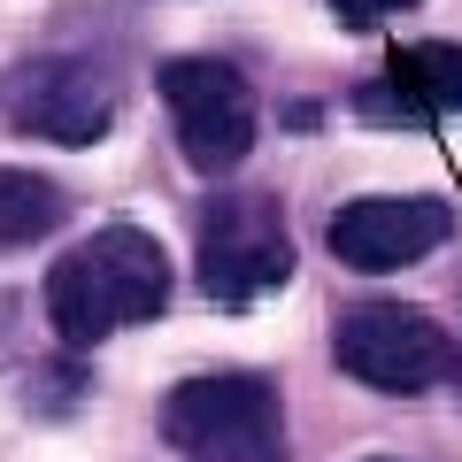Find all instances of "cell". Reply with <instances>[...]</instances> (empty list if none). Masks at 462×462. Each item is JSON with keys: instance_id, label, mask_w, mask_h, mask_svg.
<instances>
[{"instance_id": "3", "label": "cell", "mask_w": 462, "mask_h": 462, "mask_svg": "<svg viewBox=\"0 0 462 462\" xmlns=\"http://www.w3.org/2000/svg\"><path fill=\"white\" fill-rule=\"evenodd\" d=\"M455 331L439 324L431 309H409V300H363L331 324V363L346 370L370 393H431V385L455 378Z\"/></svg>"}, {"instance_id": "9", "label": "cell", "mask_w": 462, "mask_h": 462, "mask_svg": "<svg viewBox=\"0 0 462 462\" xmlns=\"http://www.w3.org/2000/svg\"><path fill=\"white\" fill-rule=\"evenodd\" d=\"M69 216V193L39 170H0V247H39Z\"/></svg>"}, {"instance_id": "11", "label": "cell", "mask_w": 462, "mask_h": 462, "mask_svg": "<svg viewBox=\"0 0 462 462\" xmlns=\"http://www.w3.org/2000/svg\"><path fill=\"white\" fill-rule=\"evenodd\" d=\"M16 346H23V300L0 285V370L16 363Z\"/></svg>"}, {"instance_id": "5", "label": "cell", "mask_w": 462, "mask_h": 462, "mask_svg": "<svg viewBox=\"0 0 462 462\" xmlns=\"http://www.w3.org/2000/svg\"><path fill=\"white\" fill-rule=\"evenodd\" d=\"M154 85H162L178 154L200 170V178H231V170L254 154L263 108H254V85L231 62H216V54H178V62L154 69Z\"/></svg>"}, {"instance_id": "12", "label": "cell", "mask_w": 462, "mask_h": 462, "mask_svg": "<svg viewBox=\"0 0 462 462\" xmlns=\"http://www.w3.org/2000/svg\"><path fill=\"white\" fill-rule=\"evenodd\" d=\"M39 385H47V393H39V401H47V409H69V401H78V370H69V363H54V370H39Z\"/></svg>"}, {"instance_id": "2", "label": "cell", "mask_w": 462, "mask_h": 462, "mask_svg": "<svg viewBox=\"0 0 462 462\" xmlns=\"http://www.w3.org/2000/svg\"><path fill=\"white\" fill-rule=\"evenodd\" d=\"M162 447L185 462H285V401L263 370H208L170 385Z\"/></svg>"}, {"instance_id": "4", "label": "cell", "mask_w": 462, "mask_h": 462, "mask_svg": "<svg viewBox=\"0 0 462 462\" xmlns=\"http://www.w3.org/2000/svg\"><path fill=\"white\" fill-rule=\"evenodd\" d=\"M193 278L216 309H254L293 278V231L270 193H216L200 208V254Z\"/></svg>"}, {"instance_id": "8", "label": "cell", "mask_w": 462, "mask_h": 462, "mask_svg": "<svg viewBox=\"0 0 462 462\" xmlns=\"http://www.w3.org/2000/svg\"><path fill=\"white\" fill-rule=\"evenodd\" d=\"M346 108L363 116V124H401V132L462 116V47H455V39H416V47H393L378 78L355 85Z\"/></svg>"}, {"instance_id": "7", "label": "cell", "mask_w": 462, "mask_h": 462, "mask_svg": "<svg viewBox=\"0 0 462 462\" xmlns=\"http://www.w3.org/2000/svg\"><path fill=\"white\" fill-rule=\"evenodd\" d=\"M447 239H455V208L431 193H363L324 224V247L339 254V270H363V278L409 270Z\"/></svg>"}, {"instance_id": "10", "label": "cell", "mask_w": 462, "mask_h": 462, "mask_svg": "<svg viewBox=\"0 0 462 462\" xmlns=\"http://www.w3.org/2000/svg\"><path fill=\"white\" fill-rule=\"evenodd\" d=\"M401 8H416V0H331V16H339L346 32H370V23L401 16Z\"/></svg>"}, {"instance_id": "13", "label": "cell", "mask_w": 462, "mask_h": 462, "mask_svg": "<svg viewBox=\"0 0 462 462\" xmlns=\"http://www.w3.org/2000/svg\"><path fill=\"white\" fill-rule=\"evenodd\" d=\"M455 363H462V355H455Z\"/></svg>"}, {"instance_id": "1", "label": "cell", "mask_w": 462, "mask_h": 462, "mask_svg": "<svg viewBox=\"0 0 462 462\" xmlns=\"http://www.w3.org/2000/svg\"><path fill=\"white\" fill-rule=\"evenodd\" d=\"M170 300V254L139 224H100L47 270V324L62 346H100L132 324H154Z\"/></svg>"}, {"instance_id": "6", "label": "cell", "mask_w": 462, "mask_h": 462, "mask_svg": "<svg viewBox=\"0 0 462 462\" xmlns=\"http://www.w3.org/2000/svg\"><path fill=\"white\" fill-rule=\"evenodd\" d=\"M116 108H124V85L93 54H23L0 69V116L32 139H54V147L108 139Z\"/></svg>"}]
</instances>
